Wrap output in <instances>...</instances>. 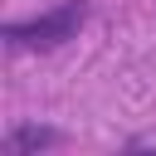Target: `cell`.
I'll use <instances>...</instances> for the list:
<instances>
[{"label": "cell", "instance_id": "obj_1", "mask_svg": "<svg viewBox=\"0 0 156 156\" xmlns=\"http://www.w3.org/2000/svg\"><path fill=\"white\" fill-rule=\"evenodd\" d=\"M88 10H93V0H58L44 15H29V20L5 24V44L10 49H24V54H49V49L78 39V29L88 24Z\"/></svg>", "mask_w": 156, "mask_h": 156}, {"label": "cell", "instance_id": "obj_2", "mask_svg": "<svg viewBox=\"0 0 156 156\" xmlns=\"http://www.w3.org/2000/svg\"><path fill=\"white\" fill-rule=\"evenodd\" d=\"M63 141V132L54 127H34V122H20L5 132V156H34V151H54Z\"/></svg>", "mask_w": 156, "mask_h": 156}]
</instances>
